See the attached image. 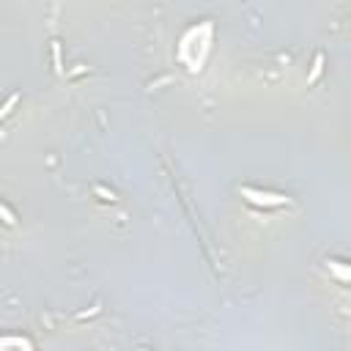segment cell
Listing matches in <instances>:
<instances>
[{"label": "cell", "mask_w": 351, "mask_h": 351, "mask_svg": "<svg viewBox=\"0 0 351 351\" xmlns=\"http://www.w3.org/2000/svg\"><path fill=\"white\" fill-rule=\"evenodd\" d=\"M245 195L253 200V203H266V206H280V203H285L283 195H263V192H255V190H245Z\"/></svg>", "instance_id": "cell-1"}]
</instances>
